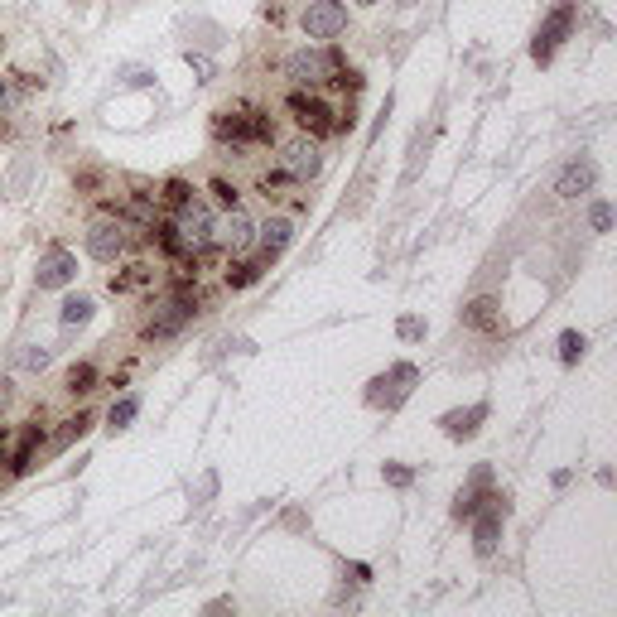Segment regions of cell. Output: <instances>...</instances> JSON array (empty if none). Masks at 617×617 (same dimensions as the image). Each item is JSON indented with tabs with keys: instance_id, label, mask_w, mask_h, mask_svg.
<instances>
[{
	"instance_id": "obj_1",
	"label": "cell",
	"mask_w": 617,
	"mask_h": 617,
	"mask_svg": "<svg viewBox=\"0 0 617 617\" xmlns=\"http://www.w3.org/2000/svg\"><path fill=\"white\" fill-rule=\"evenodd\" d=\"M213 227H217L213 208L198 203V198H188V203L174 208V227L164 232V246H169V251H188V256H198L203 246H213Z\"/></svg>"
},
{
	"instance_id": "obj_2",
	"label": "cell",
	"mask_w": 617,
	"mask_h": 617,
	"mask_svg": "<svg viewBox=\"0 0 617 617\" xmlns=\"http://www.w3.org/2000/svg\"><path fill=\"white\" fill-rule=\"evenodd\" d=\"M82 246H87V256H92V261L111 266V261H121V256L131 251V222H126L121 213H97V217H87Z\"/></svg>"
},
{
	"instance_id": "obj_3",
	"label": "cell",
	"mask_w": 617,
	"mask_h": 617,
	"mask_svg": "<svg viewBox=\"0 0 617 617\" xmlns=\"http://www.w3.org/2000/svg\"><path fill=\"white\" fill-rule=\"evenodd\" d=\"M285 78L295 82V87H323V82L343 78V54H333L328 44H304L295 54L285 58Z\"/></svg>"
},
{
	"instance_id": "obj_4",
	"label": "cell",
	"mask_w": 617,
	"mask_h": 617,
	"mask_svg": "<svg viewBox=\"0 0 617 617\" xmlns=\"http://www.w3.org/2000/svg\"><path fill=\"white\" fill-rule=\"evenodd\" d=\"M213 135L232 150H246V145H270L275 140V121L266 111H217Z\"/></svg>"
},
{
	"instance_id": "obj_5",
	"label": "cell",
	"mask_w": 617,
	"mask_h": 617,
	"mask_svg": "<svg viewBox=\"0 0 617 617\" xmlns=\"http://www.w3.org/2000/svg\"><path fill=\"white\" fill-rule=\"evenodd\" d=\"M299 29H304L309 44H333L348 29V5L343 0H309L304 15H299Z\"/></svg>"
},
{
	"instance_id": "obj_6",
	"label": "cell",
	"mask_w": 617,
	"mask_h": 617,
	"mask_svg": "<svg viewBox=\"0 0 617 617\" xmlns=\"http://www.w3.org/2000/svg\"><path fill=\"white\" fill-rule=\"evenodd\" d=\"M193 314H198V299L193 295H169V299H160L155 304V314L145 319V338L150 343H160V338H174V333H184L188 323H193Z\"/></svg>"
},
{
	"instance_id": "obj_7",
	"label": "cell",
	"mask_w": 617,
	"mask_h": 617,
	"mask_svg": "<svg viewBox=\"0 0 617 617\" xmlns=\"http://www.w3.org/2000/svg\"><path fill=\"white\" fill-rule=\"evenodd\" d=\"M280 174H285V179H295V184L319 179V174H323L319 140H314V135H295V140H285V145H280Z\"/></svg>"
},
{
	"instance_id": "obj_8",
	"label": "cell",
	"mask_w": 617,
	"mask_h": 617,
	"mask_svg": "<svg viewBox=\"0 0 617 617\" xmlns=\"http://www.w3.org/2000/svg\"><path fill=\"white\" fill-rule=\"evenodd\" d=\"M213 242L222 246L227 256H246V251L256 246V222H251V213H242V208H227V213L217 217Z\"/></svg>"
},
{
	"instance_id": "obj_9",
	"label": "cell",
	"mask_w": 617,
	"mask_h": 617,
	"mask_svg": "<svg viewBox=\"0 0 617 617\" xmlns=\"http://www.w3.org/2000/svg\"><path fill=\"white\" fill-rule=\"evenodd\" d=\"M78 280V256L63 251V246H49L39 261H34V285L39 290H68Z\"/></svg>"
},
{
	"instance_id": "obj_10",
	"label": "cell",
	"mask_w": 617,
	"mask_h": 617,
	"mask_svg": "<svg viewBox=\"0 0 617 617\" xmlns=\"http://www.w3.org/2000/svg\"><path fill=\"white\" fill-rule=\"evenodd\" d=\"M569 29H574V5H560L545 25L536 29V44H531V58L536 63H550V58L560 54V44L569 39Z\"/></svg>"
},
{
	"instance_id": "obj_11",
	"label": "cell",
	"mask_w": 617,
	"mask_h": 617,
	"mask_svg": "<svg viewBox=\"0 0 617 617\" xmlns=\"http://www.w3.org/2000/svg\"><path fill=\"white\" fill-rule=\"evenodd\" d=\"M290 111H295V121L304 126V135H314V140L333 131V111H328V102H319L314 92L304 97V92L295 87V97H290Z\"/></svg>"
},
{
	"instance_id": "obj_12",
	"label": "cell",
	"mask_w": 617,
	"mask_h": 617,
	"mask_svg": "<svg viewBox=\"0 0 617 617\" xmlns=\"http://www.w3.org/2000/svg\"><path fill=\"white\" fill-rule=\"evenodd\" d=\"M593 184H598V164H593L589 155H579V160H569L560 169L555 193H560V198H584V193H593Z\"/></svg>"
},
{
	"instance_id": "obj_13",
	"label": "cell",
	"mask_w": 617,
	"mask_h": 617,
	"mask_svg": "<svg viewBox=\"0 0 617 617\" xmlns=\"http://www.w3.org/2000/svg\"><path fill=\"white\" fill-rule=\"evenodd\" d=\"M295 242V222L290 217H266L261 227H256V246H261V261H280L285 251Z\"/></svg>"
},
{
	"instance_id": "obj_14",
	"label": "cell",
	"mask_w": 617,
	"mask_h": 617,
	"mask_svg": "<svg viewBox=\"0 0 617 617\" xmlns=\"http://www.w3.org/2000/svg\"><path fill=\"white\" fill-rule=\"evenodd\" d=\"M483 420H487V405H468V410H444L439 415V430L449 434V439H473V434L483 430Z\"/></svg>"
},
{
	"instance_id": "obj_15",
	"label": "cell",
	"mask_w": 617,
	"mask_h": 617,
	"mask_svg": "<svg viewBox=\"0 0 617 617\" xmlns=\"http://www.w3.org/2000/svg\"><path fill=\"white\" fill-rule=\"evenodd\" d=\"M410 381H415V367H405V362H401V367H391L386 376H376L372 391H367V401H372V405H381V401L396 405L405 391H410Z\"/></svg>"
},
{
	"instance_id": "obj_16",
	"label": "cell",
	"mask_w": 617,
	"mask_h": 617,
	"mask_svg": "<svg viewBox=\"0 0 617 617\" xmlns=\"http://www.w3.org/2000/svg\"><path fill=\"white\" fill-rule=\"evenodd\" d=\"M473 516H478V511H473ZM502 516H507L502 497H487V511L478 516V526H473V536H478V555H492V545H497V531H502Z\"/></svg>"
},
{
	"instance_id": "obj_17",
	"label": "cell",
	"mask_w": 617,
	"mask_h": 617,
	"mask_svg": "<svg viewBox=\"0 0 617 617\" xmlns=\"http://www.w3.org/2000/svg\"><path fill=\"white\" fill-rule=\"evenodd\" d=\"M97 314V299L92 295H63L58 304V323H63V333H73V328H87Z\"/></svg>"
},
{
	"instance_id": "obj_18",
	"label": "cell",
	"mask_w": 617,
	"mask_h": 617,
	"mask_svg": "<svg viewBox=\"0 0 617 617\" xmlns=\"http://www.w3.org/2000/svg\"><path fill=\"white\" fill-rule=\"evenodd\" d=\"M487 487H492V473H487V468H478V473H473V483H468V487H463V492L454 497V516H458V521H463V516H473V511L483 507L478 497H483Z\"/></svg>"
},
{
	"instance_id": "obj_19",
	"label": "cell",
	"mask_w": 617,
	"mask_h": 617,
	"mask_svg": "<svg viewBox=\"0 0 617 617\" xmlns=\"http://www.w3.org/2000/svg\"><path fill=\"white\" fill-rule=\"evenodd\" d=\"M463 323H468V328H478V333H492V328H497V299H492V295L473 299V304L463 309Z\"/></svg>"
},
{
	"instance_id": "obj_20",
	"label": "cell",
	"mask_w": 617,
	"mask_h": 617,
	"mask_svg": "<svg viewBox=\"0 0 617 617\" xmlns=\"http://www.w3.org/2000/svg\"><path fill=\"white\" fill-rule=\"evenodd\" d=\"M54 362V348L49 343H20V352H15V367L20 372H44Z\"/></svg>"
},
{
	"instance_id": "obj_21",
	"label": "cell",
	"mask_w": 617,
	"mask_h": 617,
	"mask_svg": "<svg viewBox=\"0 0 617 617\" xmlns=\"http://www.w3.org/2000/svg\"><path fill=\"white\" fill-rule=\"evenodd\" d=\"M140 415V396H121L107 410V430H131V420Z\"/></svg>"
},
{
	"instance_id": "obj_22",
	"label": "cell",
	"mask_w": 617,
	"mask_h": 617,
	"mask_svg": "<svg viewBox=\"0 0 617 617\" xmlns=\"http://www.w3.org/2000/svg\"><path fill=\"white\" fill-rule=\"evenodd\" d=\"M261 270H270V261H261V256H256V261H246V266L227 270V285H232V290H246V285H256V280H261Z\"/></svg>"
},
{
	"instance_id": "obj_23",
	"label": "cell",
	"mask_w": 617,
	"mask_h": 617,
	"mask_svg": "<svg viewBox=\"0 0 617 617\" xmlns=\"http://www.w3.org/2000/svg\"><path fill=\"white\" fill-rule=\"evenodd\" d=\"M584 348H589V338H584V333H574V328H564V333H560V362H564V367H574V362L584 357Z\"/></svg>"
},
{
	"instance_id": "obj_24",
	"label": "cell",
	"mask_w": 617,
	"mask_h": 617,
	"mask_svg": "<svg viewBox=\"0 0 617 617\" xmlns=\"http://www.w3.org/2000/svg\"><path fill=\"white\" fill-rule=\"evenodd\" d=\"M68 391H73V396H87V391H97V367H92V362H78V367L68 372Z\"/></svg>"
},
{
	"instance_id": "obj_25",
	"label": "cell",
	"mask_w": 617,
	"mask_h": 617,
	"mask_svg": "<svg viewBox=\"0 0 617 617\" xmlns=\"http://www.w3.org/2000/svg\"><path fill=\"white\" fill-rule=\"evenodd\" d=\"M140 285H150V266H126V275H111V290H121V295H131Z\"/></svg>"
},
{
	"instance_id": "obj_26",
	"label": "cell",
	"mask_w": 617,
	"mask_h": 617,
	"mask_svg": "<svg viewBox=\"0 0 617 617\" xmlns=\"http://www.w3.org/2000/svg\"><path fill=\"white\" fill-rule=\"evenodd\" d=\"M20 102H25L20 87L10 78H0V121H15V116H20Z\"/></svg>"
},
{
	"instance_id": "obj_27",
	"label": "cell",
	"mask_w": 617,
	"mask_h": 617,
	"mask_svg": "<svg viewBox=\"0 0 617 617\" xmlns=\"http://www.w3.org/2000/svg\"><path fill=\"white\" fill-rule=\"evenodd\" d=\"M29 174H34V160H20L15 169H10V179H5V198H20L29 184Z\"/></svg>"
},
{
	"instance_id": "obj_28",
	"label": "cell",
	"mask_w": 617,
	"mask_h": 617,
	"mask_svg": "<svg viewBox=\"0 0 617 617\" xmlns=\"http://www.w3.org/2000/svg\"><path fill=\"white\" fill-rule=\"evenodd\" d=\"M589 227H593V232H608V227H613V208H608L603 198H598V203H589Z\"/></svg>"
},
{
	"instance_id": "obj_29",
	"label": "cell",
	"mask_w": 617,
	"mask_h": 617,
	"mask_svg": "<svg viewBox=\"0 0 617 617\" xmlns=\"http://www.w3.org/2000/svg\"><path fill=\"white\" fill-rule=\"evenodd\" d=\"M184 63H188V68H193V73H198V82H213V63H208V58H203V54H193V49H188V54H184Z\"/></svg>"
},
{
	"instance_id": "obj_30",
	"label": "cell",
	"mask_w": 617,
	"mask_h": 617,
	"mask_svg": "<svg viewBox=\"0 0 617 617\" xmlns=\"http://www.w3.org/2000/svg\"><path fill=\"white\" fill-rule=\"evenodd\" d=\"M188 198H193V193H188V184H179V179H169V184H164V203H169V208H179V203H188Z\"/></svg>"
},
{
	"instance_id": "obj_31",
	"label": "cell",
	"mask_w": 617,
	"mask_h": 617,
	"mask_svg": "<svg viewBox=\"0 0 617 617\" xmlns=\"http://www.w3.org/2000/svg\"><path fill=\"white\" fill-rule=\"evenodd\" d=\"M15 405V381L10 376H0V420H5V410Z\"/></svg>"
},
{
	"instance_id": "obj_32",
	"label": "cell",
	"mask_w": 617,
	"mask_h": 617,
	"mask_svg": "<svg viewBox=\"0 0 617 617\" xmlns=\"http://www.w3.org/2000/svg\"><path fill=\"white\" fill-rule=\"evenodd\" d=\"M386 483H396V487H410V468H401V463H391V468H386Z\"/></svg>"
},
{
	"instance_id": "obj_33",
	"label": "cell",
	"mask_w": 617,
	"mask_h": 617,
	"mask_svg": "<svg viewBox=\"0 0 617 617\" xmlns=\"http://www.w3.org/2000/svg\"><path fill=\"white\" fill-rule=\"evenodd\" d=\"M396 328H401V338H425V323L420 319H401Z\"/></svg>"
},
{
	"instance_id": "obj_34",
	"label": "cell",
	"mask_w": 617,
	"mask_h": 617,
	"mask_svg": "<svg viewBox=\"0 0 617 617\" xmlns=\"http://www.w3.org/2000/svg\"><path fill=\"white\" fill-rule=\"evenodd\" d=\"M352 5H362V10H372V5H381V0H352Z\"/></svg>"
}]
</instances>
